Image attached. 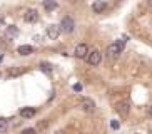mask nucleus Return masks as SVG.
<instances>
[{
    "label": "nucleus",
    "instance_id": "f257e3e1",
    "mask_svg": "<svg viewBox=\"0 0 152 134\" xmlns=\"http://www.w3.org/2000/svg\"><path fill=\"white\" fill-rule=\"evenodd\" d=\"M122 49H124V47H122L119 42H112L110 45H107L105 55H107V59H117L122 54Z\"/></svg>",
    "mask_w": 152,
    "mask_h": 134
},
{
    "label": "nucleus",
    "instance_id": "f03ea898",
    "mask_svg": "<svg viewBox=\"0 0 152 134\" xmlns=\"http://www.w3.org/2000/svg\"><path fill=\"white\" fill-rule=\"evenodd\" d=\"M58 27H60V32H64V34H72L75 29V22L72 17H64Z\"/></svg>",
    "mask_w": 152,
    "mask_h": 134
},
{
    "label": "nucleus",
    "instance_id": "7ed1b4c3",
    "mask_svg": "<svg viewBox=\"0 0 152 134\" xmlns=\"http://www.w3.org/2000/svg\"><path fill=\"white\" fill-rule=\"evenodd\" d=\"M87 60H89L90 66H99V64H100V60H102V54L95 49V50H92V52H89Z\"/></svg>",
    "mask_w": 152,
    "mask_h": 134
},
{
    "label": "nucleus",
    "instance_id": "20e7f679",
    "mask_svg": "<svg viewBox=\"0 0 152 134\" xmlns=\"http://www.w3.org/2000/svg\"><path fill=\"white\" fill-rule=\"evenodd\" d=\"M74 55H75L77 59H85L89 55V47L85 44H79L75 47V50H74Z\"/></svg>",
    "mask_w": 152,
    "mask_h": 134
},
{
    "label": "nucleus",
    "instance_id": "39448f33",
    "mask_svg": "<svg viewBox=\"0 0 152 134\" xmlns=\"http://www.w3.org/2000/svg\"><path fill=\"white\" fill-rule=\"evenodd\" d=\"M80 107H82V111L84 112H94L95 111V102L92 101V99H89V97H85V99H82V102H80Z\"/></svg>",
    "mask_w": 152,
    "mask_h": 134
},
{
    "label": "nucleus",
    "instance_id": "423d86ee",
    "mask_svg": "<svg viewBox=\"0 0 152 134\" xmlns=\"http://www.w3.org/2000/svg\"><path fill=\"white\" fill-rule=\"evenodd\" d=\"M115 111H117V114H119V116L127 117V116H129V111H130L129 102H119V104L115 106Z\"/></svg>",
    "mask_w": 152,
    "mask_h": 134
},
{
    "label": "nucleus",
    "instance_id": "0eeeda50",
    "mask_svg": "<svg viewBox=\"0 0 152 134\" xmlns=\"http://www.w3.org/2000/svg\"><path fill=\"white\" fill-rule=\"evenodd\" d=\"M23 20H25V22H28V24H35L37 20H39V13H37V10H34V9L27 10V12H25V15H23Z\"/></svg>",
    "mask_w": 152,
    "mask_h": 134
},
{
    "label": "nucleus",
    "instance_id": "6e6552de",
    "mask_svg": "<svg viewBox=\"0 0 152 134\" xmlns=\"http://www.w3.org/2000/svg\"><path fill=\"white\" fill-rule=\"evenodd\" d=\"M47 35H49V39H52V40H55L58 35H60V27L58 25H49L47 27Z\"/></svg>",
    "mask_w": 152,
    "mask_h": 134
},
{
    "label": "nucleus",
    "instance_id": "1a4fd4ad",
    "mask_svg": "<svg viewBox=\"0 0 152 134\" xmlns=\"http://www.w3.org/2000/svg\"><path fill=\"white\" fill-rule=\"evenodd\" d=\"M105 7H107V4H105L104 0H95L94 4H92V10H94L95 13H102L104 10H105Z\"/></svg>",
    "mask_w": 152,
    "mask_h": 134
},
{
    "label": "nucleus",
    "instance_id": "9d476101",
    "mask_svg": "<svg viewBox=\"0 0 152 134\" xmlns=\"http://www.w3.org/2000/svg\"><path fill=\"white\" fill-rule=\"evenodd\" d=\"M20 116L25 117V119L34 117L35 116V109H34V107H23V109H20Z\"/></svg>",
    "mask_w": 152,
    "mask_h": 134
},
{
    "label": "nucleus",
    "instance_id": "9b49d317",
    "mask_svg": "<svg viewBox=\"0 0 152 134\" xmlns=\"http://www.w3.org/2000/svg\"><path fill=\"white\" fill-rule=\"evenodd\" d=\"M17 52L20 54V55H30V54L34 52V47H32V45H20L17 49Z\"/></svg>",
    "mask_w": 152,
    "mask_h": 134
},
{
    "label": "nucleus",
    "instance_id": "f8f14e48",
    "mask_svg": "<svg viewBox=\"0 0 152 134\" xmlns=\"http://www.w3.org/2000/svg\"><path fill=\"white\" fill-rule=\"evenodd\" d=\"M58 7V4L55 2V0H44V9L47 10V12H50V10H55Z\"/></svg>",
    "mask_w": 152,
    "mask_h": 134
},
{
    "label": "nucleus",
    "instance_id": "ddd939ff",
    "mask_svg": "<svg viewBox=\"0 0 152 134\" xmlns=\"http://www.w3.org/2000/svg\"><path fill=\"white\" fill-rule=\"evenodd\" d=\"M7 129H9V122H7V119L0 117V134H4Z\"/></svg>",
    "mask_w": 152,
    "mask_h": 134
},
{
    "label": "nucleus",
    "instance_id": "4468645a",
    "mask_svg": "<svg viewBox=\"0 0 152 134\" xmlns=\"http://www.w3.org/2000/svg\"><path fill=\"white\" fill-rule=\"evenodd\" d=\"M40 71H44L45 74H50L52 72V66L49 62H40Z\"/></svg>",
    "mask_w": 152,
    "mask_h": 134
},
{
    "label": "nucleus",
    "instance_id": "2eb2a0df",
    "mask_svg": "<svg viewBox=\"0 0 152 134\" xmlns=\"http://www.w3.org/2000/svg\"><path fill=\"white\" fill-rule=\"evenodd\" d=\"M7 35H9V37H17L18 35V29H15L14 25L9 27V29H7Z\"/></svg>",
    "mask_w": 152,
    "mask_h": 134
},
{
    "label": "nucleus",
    "instance_id": "dca6fc26",
    "mask_svg": "<svg viewBox=\"0 0 152 134\" xmlns=\"http://www.w3.org/2000/svg\"><path fill=\"white\" fill-rule=\"evenodd\" d=\"M22 74V69H12V71L9 72V76L10 77H15V76H20Z\"/></svg>",
    "mask_w": 152,
    "mask_h": 134
},
{
    "label": "nucleus",
    "instance_id": "f3484780",
    "mask_svg": "<svg viewBox=\"0 0 152 134\" xmlns=\"http://www.w3.org/2000/svg\"><path fill=\"white\" fill-rule=\"evenodd\" d=\"M22 134H37V131L34 129V127H28V129H23Z\"/></svg>",
    "mask_w": 152,
    "mask_h": 134
},
{
    "label": "nucleus",
    "instance_id": "a211bd4d",
    "mask_svg": "<svg viewBox=\"0 0 152 134\" xmlns=\"http://www.w3.org/2000/svg\"><path fill=\"white\" fill-rule=\"evenodd\" d=\"M110 127H112V129H119V127H121L119 121H110Z\"/></svg>",
    "mask_w": 152,
    "mask_h": 134
},
{
    "label": "nucleus",
    "instance_id": "6ab92c4d",
    "mask_svg": "<svg viewBox=\"0 0 152 134\" xmlns=\"http://www.w3.org/2000/svg\"><path fill=\"white\" fill-rule=\"evenodd\" d=\"M74 91H75V92H80V91H82V84H74Z\"/></svg>",
    "mask_w": 152,
    "mask_h": 134
},
{
    "label": "nucleus",
    "instance_id": "aec40b11",
    "mask_svg": "<svg viewBox=\"0 0 152 134\" xmlns=\"http://www.w3.org/2000/svg\"><path fill=\"white\" fill-rule=\"evenodd\" d=\"M149 116L152 117V107H151V109H149Z\"/></svg>",
    "mask_w": 152,
    "mask_h": 134
},
{
    "label": "nucleus",
    "instance_id": "412c9836",
    "mask_svg": "<svg viewBox=\"0 0 152 134\" xmlns=\"http://www.w3.org/2000/svg\"><path fill=\"white\" fill-rule=\"evenodd\" d=\"M55 134H65V133H64V131H57Z\"/></svg>",
    "mask_w": 152,
    "mask_h": 134
},
{
    "label": "nucleus",
    "instance_id": "4be33fe9",
    "mask_svg": "<svg viewBox=\"0 0 152 134\" xmlns=\"http://www.w3.org/2000/svg\"><path fill=\"white\" fill-rule=\"evenodd\" d=\"M147 4H149V5H151V7H152V0H147Z\"/></svg>",
    "mask_w": 152,
    "mask_h": 134
},
{
    "label": "nucleus",
    "instance_id": "5701e85b",
    "mask_svg": "<svg viewBox=\"0 0 152 134\" xmlns=\"http://www.w3.org/2000/svg\"><path fill=\"white\" fill-rule=\"evenodd\" d=\"M69 2H75V0H69Z\"/></svg>",
    "mask_w": 152,
    "mask_h": 134
},
{
    "label": "nucleus",
    "instance_id": "b1692460",
    "mask_svg": "<svg viewBox=\"0 0 152 134\" xmlns=\"http://www.w3.org/2000/svg\"><path fill=\"white\" fill-rule=\"evenodd\" d=\"M0 60H2V57H0Z\"/></svg>",
    "mask_w": 152,
    "mask_h": 134
}]
</instances>
